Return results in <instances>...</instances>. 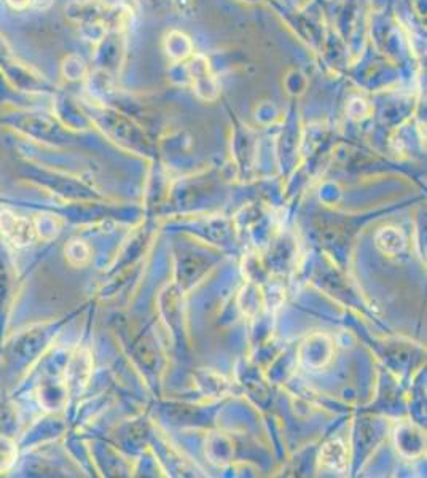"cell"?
I'll list each match as a JSON object with an SVG mask.
<instances>
[{"label":"cell","instance_id":"cell-1","mask_svg":"<svg viewBox=\"0 0 427 478\" xmlns=\"http://www.w3.org/2000/svg\"><path fill=\"white\" fill-rule=\"evenodd\" d=\"M2 230L15 244H26L32 235L31 223L28 221H23V218H16L15 216H2Z\"/></svg>","mask_w":427,"mask_h":478},{"label":"cell","instance_id":"cell-2","mask_svg":"<svg viewBox=\"0 0 427 478\" xmlns=\"http://www.w3.org/2000/svg\"><path fill=\"white\" fill-rule=\"evenodd\" d=\"M322 460L324 462L329 464L332 469H337V470H343L346 466L344 450L338 442H332L330 445H327V448L324 450Z\"/></svg>","mask_w":427,"mask_h":478}]
</instances>
